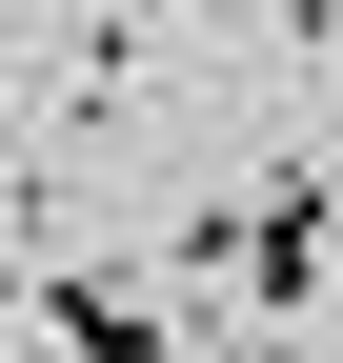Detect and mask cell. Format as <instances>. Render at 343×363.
I'll return each mask as SVG.
<instances>
[{"mask_svg":"<svg viewBox=\"0 0 343 363\" xmlns=\"http://www.w3.org/2000/svg\"><path fill=\"white\" fill-rule=\"evenodd\" d=\"M202 323H223V303H142L121 262H40L21 283V343H202Z\"/></svg>","mask_w":343,"mask_h":363,"instance_id":"6da1fadb","label":"cell"}]
</instances>
